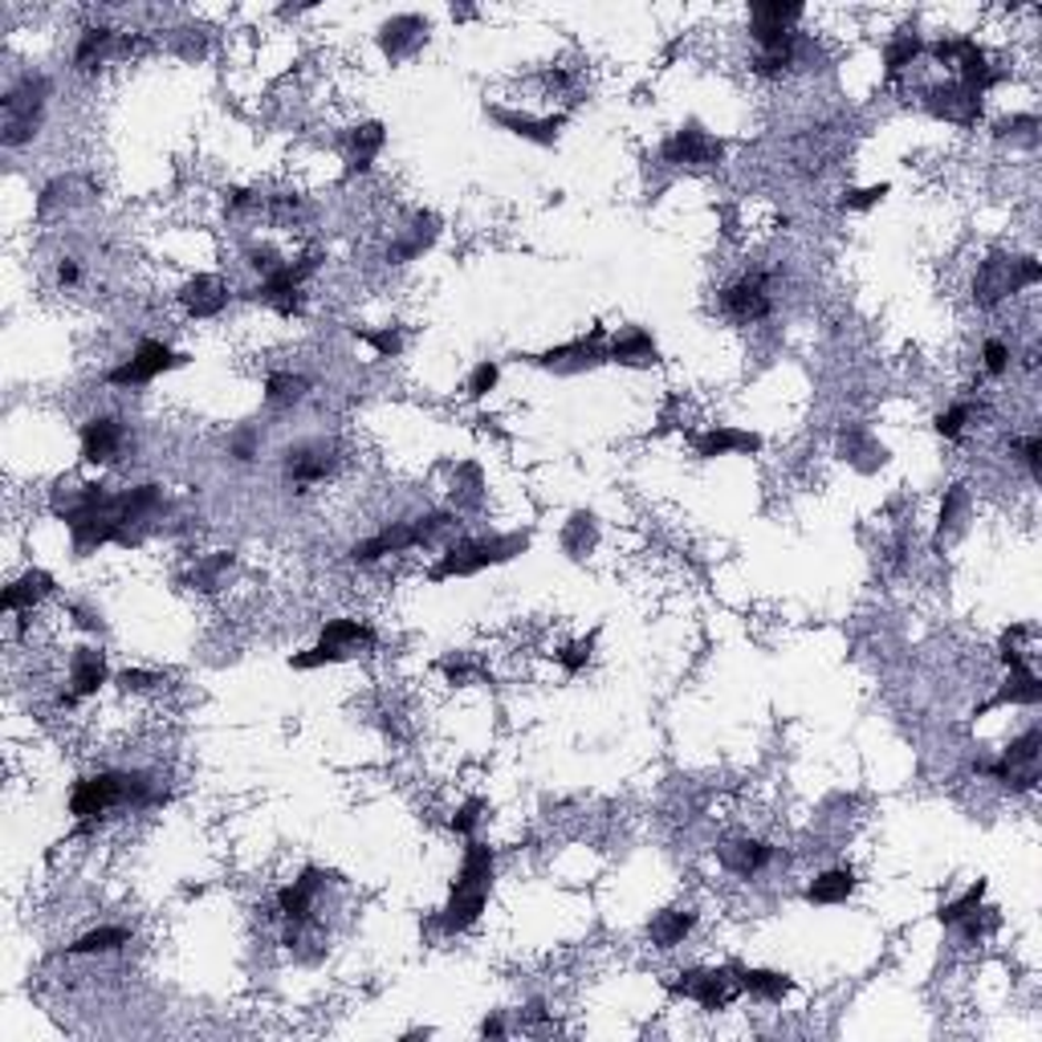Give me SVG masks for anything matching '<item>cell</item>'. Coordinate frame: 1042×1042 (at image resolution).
I'll list each match as a JSON object with an SVG mask.
<instances>
[{
  "label": "cell",
  "instance_id": "cell-1",
  "mask_svg": "<svg viewBox=\"0 0 1042 1042\" xmlns=\"http://www.w3.org/2000/svg\"><path fill=\"white\" fill-rule=\"evenodd\" d=\"M522 550H529V534H489V538H465L448 546L440 554V563L432 566V582H444V578H468L481 575L489 566H502L509 558H517Z\"/></svg>",
  "mask_w": 1042,
  "mask_h": 1042
},
{
  "label": "cell",
  "instance_id": "cell-2",
  "mask_svg": "<svg viewBox=\"0 0 1042 1042\" xmlns=\"http://www.w3.org/2000/svg\"><path fill=\"white\" fill-rule=\"evenodd\" d=\"M371 643H375V628H371V623H363V619H330L310 652L289 656V668L310 672V668H322V664H342V660H351L359 648H371Z\"/></svg>",
  "mask_w": 1042,
  "mask_h": 1042
},
{
  "label": "cell",
  "instance_id": "cell-3",
  "mask_svg": "<svg viewBox=\"0 0 1042 1042\" xmlns=\"http://www.w3.org/2000/svg\"><path fill=\"white\" fill-rule=\"evenodd\" d=\"M1042 281V265L1034 257H990L981 261L978 277H973V298L981 306H998L1005 293H1018L1026 286Z\"/></svg>",
  "mask_w": 1042,
  "mask_h": 1042
},
{
  "label": "cell",
  "instance_id": "cell-4",
  "mask_svg": "<svg viewBox=\"0 0 1042 1042\" xmlns=\"http://www.w3.org/2000/svg\"><path fill=\"white\" fill-rule=\"evenodd\" d=\"M131 786H135V774H123V770H102L94 778H82L70 794V815L94 823L111 806H131Z\"/></svg>",
  "mask_w": 1042,
  "mask_h": 1042
},
{
  "label": "cell",
  "instance_id": "cell-5",
  "mask_svg": "<svg viewBox=\"0 0 1042 1042\" xmlns=\"http://www.w3.org/2000/svg\"><path fill=\"white\" fill-rule=\"evenodd\" d=\"M45 94H50V82L45 78H21V86H13L4 94V143L9 147H21L38 135L41 111H45Z\"/></svg>",
  "mask_w": 1042,
  "mask_h": 1042
},
{
  "label": "cell",
  "instance_id": "cell-6",
  "mask_svg": "<svg viewBox=\"0 0 1042 1042\" xmlns=\"http://www.w3.org/2000/svg\"><path fill=\"white\" fill-rule=\"evenodd\" d=\"M184 363H188V354L172 351L167 342L143 339L126 363L106 371V383H114V388H143V383H152V379L167 375V371H176V367H184Z\"/></svg>",
  "mask_w": 1042,
  "mask_h": 1042
},
{
  "label": "cell",
  "instance_id": "cell-7",
  "mask_svg": "<svg viewBox=\"0 0 1042 1042\" xmlns=\"http://www.w3.org/2000/svg\"><path fill=\"white\" fill-rule=\"evenodd\" d=\"M925 50L937 58L941 65H957V82L966 90H973V94H986V90L998 82L1002 74H993L990 58H986V50H981L978 41L969 38H957V41H937V45H925Z\"/></svg>",
  "mask_w": 1042,
  "mask_h": 1042
},
{
  "label": "cell",
  "instance_id": "cell-8",
  "mask_svg": "<svg viewBox=\"0 0 1042 1042\" xmlns=\"http://www.w3.org/2000/svg\"><path fill=\"white\" fill-rule=\"evenodd\" d=\"M672 993L692 998L704 1014H716V1010H729V1005H733L741 986H737V978H733V969H684V973H677V981H672Z\"/></svg>",
  "mask_w": 1042,
  "mask_h": 1042
},
{
  "label": "cell",
  "instance_id": "cell-9",
  "mask_svg": "<svg viewBox=\"0 0 1042 1042\" xmlns=\"http://www.w3.org/2000/svg\"><path fill=\"white\" fill-rule=\"evenodd\" d=\"M660 159H664V164H684V167H716L725 159V143L709 135L704 126L689 123L664 138Z\"/></svg>",
  "mask_w": 1042,
  "mask_h": 1042
},
{
  "label": "cell",
  "instance_id": "cell-10",
  "mask_svg": "<svg viewBox=\"0 0 1042 1042\" xmlns=\"http://www.w3.org/2000/svg\"><path fill=\"white\" fill-rule=\"evenodd\" d=\"M603 327H595L587 334V339H575V342H563V347H554V351H541V354H526L534 367H546V371H558V375H578V371H587V367H599L607 363V347H603Z\"/></svg>",
  "mask_w": 1042,
  "mask_h": 1042
},
{
  "label": "cell",
  "instance_id": "cell-11",
  "mask_svg": "<svg viewBox=\"0 0 1042 1042\" xmlns=\"http://www.w3.org/2000/svg\"><path fill=\"white\" fill-rule=\"evenodd\" d=\"M721 310H725L733 322H762V318L774 310L766 274H745L741 281H733V286L721 293Z\"/></svg>",
  "mask_w": 1042,
  "mask_h": 1042
},
{
  "label": "cell",
  "instance_id": "cell-12",
  "mask_svg": "<svg viewBox=\"0 0 1042 1042\" xmlns=\"http://www.w3.org/2000/svg\"><path fill=\"white\" fill-rule=\"evenodd\" d=\"M489 118L497 126H505L509 135L526 138V143H538V147H554L566 126V114H541L538 118V114H517V111H505V106H489Z\"/></svg>",
  "mask_w": 1042,
  "mask_h": 1042
},
{
  "label": "cell",
  "instance_id": "cell-13",
  "mask_svg": "<svg viewBox=\"0 0 1042 1042\" xmlns=\"http://www.w3.org/2000/svg\"><path fill=\"white\" fill-rule=\"evenodd\" d=\"M925 106H929L937 118L957 126H973L981 118V94L966 90L961 82H949V86H937L925 94Z\"/></svg>",
  "mask_w": 1042,
  "mask_h": 1042
},
{
  "label": "cell",
  "instance_id": "cell-14",
  "mask_svg": "<svg viewBox=\"0 0 1042 1042\" xmlns=\"http://www.w3.org/2000/svg\"><path fill=\"white\" fill-rule=\"evenodd\" d=\"M126 444V427L114 420V415H94L82 424V461L86 465H106L123 453Z\"/></svg>",
  "mask_w": 1042,
  "mask_h": 1042
},
{
  "label": "cell",
  "instance_id": "cell-15",
  "mask_svg": "<svg viewBox=\"0 0 1042 1042\" xmlns=\"http://www.w3.org/2000/svg\"><path fill=\"white\" fill-rule=\"evenodd\" d=\"M322 884H327V871H322V867H306L293 884H286V888L277 891V912H281L289 925H306L310 912H314V896L322 891Z\"/></svg>",
  "mask_w": 1042,
  "mask_h": 1042
},
{
  "label": "cell",
  "instance_id": "cell-16",
  "mask_svg": "<svg viewBox=\"0 0 1042 1042\" xmlns=\"http://www.w3.org/2000/svg\"><path fill=\"white\" fill-rule=\"evenodd\" d=\"M692 448L697 456L713 461V456H737V453H762V436L757 432H745V427H709V432H697L692 436Z\"/></svg>",
  "mask_w": 1042,
  "mask_h": 1042
},
{
  "label": "cell",
  "instance_id": "cell-17",
  "mask_svg": "<svg viewBox=\"0 0 1042 1042\" xmlns=\"http://www.w3.org/2000/svg\"><path fill=\"white\" fill-rule=\"evenodd\" d=\"M427 41V21L424 17H391V21H383V29H379V50L388 53L391 62H400V58H407V53H415L420 45Z\"/></svg>",
  "mask_w": 1042,
  "mask_h": 1042
},
{
  "label": "cell",
  "instance_id": "cell-18",
  "mask_svg": "<svg viewBox=\"0 0 1042 1042\" xmlns=\"http://www.w3.org/2000/svg\"><path fill=\"white\" fill-rule=\"evenodd\" d=\"M485 905H489V888H453L448 905L440 908L436 925L444 932H465L481 920Z\"/></svg>",
  "mask_w": 1042,
  "mask_h": 1042
},
{
  "label": "cell",
  "instance_id": "cell-19",
  "mask_svg": "<svg viewBox=\"0 0 1042 1042\" xmlns=\"http://www.w3.org/2000/svg\"><path fill=\"white\" fill-rule=\"evenodd\" d=\"M179 302L192 318H216L228 306V286L213 274H196L179 289Z\"/></svg>",
  "mask_w": 1042,
  "mask_h": 1042
},
{
  "label": "cell",
  "instance_id": "cell-20",
  "mask_svg": "<svg viewBox=\"0 0 1042 1042\" xmlns=\"http://www.w3.org/2000/svg\"><path fill=\"white\" fill-rule=\"evenodd\" d=\"M607 363L652 367V363H660V347H656V339L643 327H628L607 342Z\"/></svg>",
  "mask_w": 1042,
  "mask_h": 1042
},
{
  "label": "cell",
  "instance_id": "cell-21",
  "mask_svg": "<svg viewBox=\"0 0 1042 1042\" xmlns=\"http://www.w3.org/2000/svg\"><path fill=\"white\" fill-rule=\"evenodd\" d=\"M334 468V456H330L327 444H298L286 453V477L298 481V485H310V481H322Z\"/></svg>",
  "mask_w": 1042,
  "mask_h": 1042
},
{
  "label": "cell",
  "instance_id": "cell-22",
  "mask_svg": "<svg viewBox=\"0 0 1042 1042\" xmlns=\"http://www.w3.org/2000/svg\"><path fill=\"white\" fill-rule=\"evenodd\" d=\"M855 871L852 867H830V871H823V876H815L811 884H806V905H818V908H827V905H847L852 900V891H855Z\"/></svg>",
  "mask_w": 1042,
  "mask_h": 1042
},
{
  "label": "cell",
  "instance_id": "cell-23",
  "mask_svg": "<svg viewBox=\"0 0 1042 1042\" xmlns=\"http://www.w3.org/2000/svg\"><path fill=\"white\" fill-rule=\"evenodd\" d=\"M721 864L729 867V871H737V876H757L762 867H770V859H774V847L762 839H729L721 843Z\"/></svg>",
  "mask_w": 1042,
  "mask_h": 1042
},
{
  "label": "cell",
  "instance_id": "cell-24",
  "mask_svg": "<svg viewBox=\"0 0 1042 1042\" xmlns=\"http://www.w3.org/2000/svg\"><path fill=\"white\" fill-rule=\"evenodd\" d=\"M53 590V575L50 570H25V575L17 578V582H9L4 587V595H0V607L4 611H33V607L45 599Z\"/></svg>",
  "mask_w": 1042,
  "mask_h": 1042
},
{
  "label": "cell",
  "instance_id": "cell-25",
  "mask_svg": "<svg viewBox=\"0 0 1042 1042\" xmlns=\"http://www.w3.org/2000/svg\"><path fill=\"white\" fill-rule=\"evenodd\" d=\"M741 993H754L762 1002H782L794 993L791 973H778V969H733Z\"/></svg>",
  "mask_w": 1042,
  "mask_h": 1042
},
{
  "label": "cell",
  "instance_id": "cell-26",
  "mask_svg": "<svg viewBox=\"0 0 1042 1042\" xmlns=\"http://www.w3.org/2000/svg\"><path fill=\"white\" fill-rule=\"evenodd\" d=\"M1042 701V684L1039 677L1026 668H1010V680H1005V689H998V697H990V701L981 704L973 716H986L990 709H1002V704H1039Z\"/></svg>",
  "mask_w": 1042,
  "mask_h": 1042
},
{
  "label": "cell",
  "instance_id": "cell-27",
  "mask_svg": "<svg viewBox=\"0 0 1042 1042\" xmlns=\"http://www.w3.org/2000/svg\"><path fill=\"white\" fill-rule=\"evenodd\" d=\"M106 656L99 648H78L74 660H70V684H74V697H94V692L106 684Z\"/></svg>",
  "mask_w": 1042,
  "mask_h": 1042
},
{
  "label": "cell",
  "instance_id": "cell-28",
  "mask_svg": "<svg viewBox=\"0 0 1042 1042\" xmlns=\"http://www.w3.org/2000/svg\"><path fill=\"white\" fill-rule=\"evenodd\" d=\"M383 143H388V131H383V123L354 126V131H351V155H347V176H354V172H371L375 155L383 152Z\"/></svg>",
  "mask_w": 1042,
  "mask_h": 1042
},
{
  "label": "cell",
  "instance_id": "cell-29",
  "mask_svg": "<svg viewBox=\"0 0 1042 1042\" xmlns=\"http://www.w3.org/2000/svg\"><path fill=\"white\" fill-rule=\"evenodd\" d=\"M493 864H497L493 847H485V843H477V839H468L465 859H461V876L453 879V888H489Z\"/></svg>",
  "mask_w": 1042,
  "mask_h": 1042
},
{
  "label": "cell",
  "instance_id": "cell-30",
  "mask_svg": "<svg viewBox=\"0 0 1042 1042\" xmlns=\"http://www.w3.org/2000/svg\"><path fill=\"white\" fill-rule=\"evenodd\" d=\"M697 929V912L692 908H668L652 920V941L656 949H677L689 932Z\"/></svg>",
  "mask_w": 1042,
  "mask_h": 1042
},
{
  "label": "cell",
  "instance_id": "cell-31",
  "mask_svg": "<svg viewBox=\"0 0 1042 1042\" xmlns=\"http://www.w3.org/2000/svg\"><path fill=\"white\" fill-rule=\"evenodd\" d=\"M920 53H925V41H920L917 33H900V38H891L888 45H884V74L900 78L908 65L917 62Z\"/></svg>",
  "mask_w": 1042,
  "mask_h": 1042
},
{
  "label": "cell",
  "instance_id": "cell-32",
  "mask_svg": "<svg viewBox=\"0 0 1042 1042\" xmlns=\"http://www.w3.org/2000/svg\"><path fill=\"white\" fill-rule=\"evenodd\" d=\"M123 945H131V932L118 929V925H102V929H90L82 932L74 945H70V953L86 957V953H114V949H123Z\"/></svg>",
  "mask_w": 1042,
  "mask_h": 1042
},
{
  "label": "cell",
  "instance_id": "cell-33",
  "mask_svg": "<svg viewBox=\"0 0 1042 1042\" xmlns=\"http://www.w3.org/2000/svg\"><path fill=\"white\" fill-rule=\"evenodd\" d=\"M306 391H310V379L289 375V371H274V375L265 379V400L274 403V407H293V403H302Z\"/></svg>",
  "mask_w": 1042,
  "mask_h": 1042
},
{
  "label": "cell",
  "instance_id": "cell-34",
  "mask_svg": "<svg viewBox=\"0 0 1042 1042\" xmlns=\"http://www.w3.org/2000/svg\"><path fill=\"white\" fill-rule=\"evenodd\" d=\"M432 240H436V216H415V228L400 240V245H391L388 257L395 265H403V261H412V257H420Z\"/></svg>",
  "mask_w": 1042,
  "mask_h": 1042
},
{
  "label": "cell",
  "instance_id": "cell-35",
  "mask_svg": "<svg viewBox=\"0 0 1042 1042\" xmlns=\"http://www.w3.org/2000/svg\"><path fill=\"white\" fill-rule=\"evenodd\" d=\"M986 888H990L986 879H978V884H969V888L961 891V896H957L953 905H941V912H937V920H941V925H949V929H957L961 920H969V917H973V912H978L981 905H986Z\"/></svg>",
  "mask_w": 1042,
  "mask_h": 1042
},
{
  "label": "cell",
  "instance_id": "cell-36",
  "mask_svg": "<svg viewBox=\"0 0 1042 1042\" xmlns=\"http://www.w3.org/2000/svg\"><path fill=\"white\" fill-rule=\"evenodd\" d=\"M114 41V29L111 25H90L86 33H82V41H78V50H74V65L78 70H90V65L99 62V53L106 50Z\"/></svg>",
  "mask_w": 1042,
  "mask_h": 1042
},
{
  "label": "cell",
  "instance_id": "cell-37",
  "mask_svg": "<svg viewBox=\"0 0 1042 1042\" xmlns=\"http://www.w3.org/2000/svg\"><path fill=\"white\" fill-rule=\"evenodd\" d=\"M563 546L575 554V558H582V554L595 546V517H590V514H575V517H570V526H566V534H563Z\"/></svg>",
  "mask_w": 1042,
  "mask_h": 1042
},
{
  "label": "cell",
  "instance_id": "cell-38",
  "mask_svg": "<svg viewBox=\"0 0 1042 1042\" xmlns=\"http://www.w3.org/2000/svg\"><path fill=\"white\" fill-rule=\"evenodd\" d=\"M966 505H969V493H966V485H949L945 489V502H941V517H937V541L949 534V529L957 526V517L966 514Z\"/></svg>",
  "mask_w": 1042,
  "mask_h": 1042
},
{
  "label": "cell",
  "instance_id": "cell-39",
  "mask_svg": "<svg viewBox=\"0 0 1042 1042\" xmlns=\"http://www.w3.org/2000/svg\"><path fill=\"white\" fill-rule=\"evenodd\" d=\"M794 21H803V4H754V25L791 29Z\"/></svg>",
  "mask_w": 1042,
  "mask_h": 1042
},
{
  "label": "cell",
  "instance_id": "cell-40",
  "mask_svg": "<svg viewBox=\"0 0 1042 1042\" xmlns=\"http://www.w3.org/2000/svg\"><path fill=\"white\" fill-rule=\"evenodd\" d=\"M354 334H359L363 342H371V347H375L383 359H395V354L403 351V339H400V330H395V327H383V330H359V327H354Z\"/></svg>",
  "mask_w": 1042,
  "mask_h": 1042
},
{
  "label": "cell",
  "instance_id": "cell-41",
  "mask_svg": "<svg viewBox=\"0 0 1042 1042\" xmlns=\"http://www.w3.org/2000/svg\"><path fill=\"white\" fill-rule=\"evenodd\" d=\"M497 379H502V367L493 363V359L477 363L473 367V375H468V395H473V400H485V395L497 388Z\"/></svg>",
  "mask_w": 1042,
  "mask_h": 1042
},
{
  "label": "cell",
  "instance_id": "cell-42",
  "mask_svg": "<svg viewBox=\"0 0 1042 1042\" xmlns=\"http://www.w3.org/2000/svg\"><path fill=\"white\" fill-rule=\"evenodd\" d=\"M973 415V403H953L949 412L937 415V432H941L945 440H961V432H966V420Z\"/></svg>",
  "mask_w": 1042,
  "mask_h": 1042
},
{
  "label": "cell",
  "instance_id": "cell-43",
  "mask_svg": "<svg viewBox=\"0 0 1042 1042\" xmlns=\"http://www.w3.org/2000/svg\"><path fill=\"white\" fill-rule=\"evenodd\" d=\"M888 196V184H871V188H855V192H843L839 208H847V213H864V208H876L879 200Z\"/></svg>",
  "mask_w": 1042,
  "mask_h": 1042
},
{
  "label": "cell",
  "instance_id": "cell-44",
  "mask_svg": "<svg viewBox=\"0 0 1042 1042\" xmlns=\"http://www.w3.org/2000/svg\"><path fill=\"white\" fill-rule=\"evenodd\" d=\"M590 648H595V636H587V640H575L570 648H563V652H558V664H563L566 672L575 677V672H582V668L590 664Z\"/></svg>",
  "mask_w": 1042,
  "mask_h": 1042
},
{
  "label": "cell",
  "instance_id": "cell-45",
  "mask_svg": "<svg viewBox=\"0 0 1042 1042\" xmlns=\"http://www.w3.org/2000/svg\"><path fill=\"white\" fill-rule=\"evenodd\" d=\"M481 811H485V803H481V798H468V803L453 815V830H456V835L473 839V830H477V823H481Z\"/></svg>",
  "mask_w": 1042,
  "mask_h": 1042
},
{
  "label": "cell",
  "instance_id": "cell-46",
  "mask_svg": "<svg viewBox=\"0 0 1042 1042\" xmlns=\"http://www.w3.org/2000/svg\"><path fill=\"white\" fill-rule=\"evenodd\" d=\"M981 359H986V371L998 379V375H1005V367H1010V347H1005L1002 339H990L981 347Z\"/></svg>",
  "mask_w": 1042,
  "mask_h": 1042
},
{
  "label": "cell",
  "instance_id": "cell-47",
  "mask_svg": "<svg viewBox=\"0 0 1042 1042\" xmlns=\"http://www.w3.org/2000/svg\"><path fill=\"white\" fill-rule=\"evenodd\" d=\"M114 684H118L123 692H143V689L164 684V677H155V672H138V668H126V672H118V677H114Z\"/></svg>",
  "mask_w": 1042,
  "mask_h": 1042
},
{
  "label": "cell",
  "instance_id": "cell-48",
  "mask_svg": "<svg viewBox=\"0 0 1042 1042\" xmlns=\"http://www.w3.org/2000/svg\"><path fill=\"white\" fill-rule=\"evenodd\" d=\"M233 566V554H216L213 563H204L200 566V582H204V590H216V578H220V570H228Z\"/></svg>",
  "mask_w": 1042,
  "mask_h": 1042
},
{
  "label": "cell",
  "instance_id": "cell-49",
  "mask_svg": "<svg viewBox=\"0 0 1042 1042\" xmlns=\"http://www.w3.org/2000/svg\"><path fill=\"white\" fill-rule=\"evenodd\" d=\"M233 456L249 465L252 456H257V432H237V436H233Z\"/></svg>",
  "mask_w": 1042,
  "mask_h": 1042
},
{
  "label": "cell",
  "instance_id": "cell-50",
  "mask_svg": "<svg viewBox=\"0 0 1042 1042\" xmlns=\"http://www.w3.org/2000/svg\"><path fill=\"white\" fill-rule=\"evenodd\" d=\"M1018 453H1022V461H1026V468L1039 477V456H1042V440L1039 436H1026L1022 444H1018Z\"/></svg>",
  "mask_w": 1042,
  "mask_h": 1042
},
{
  "label": "cell",
  "instance_id": "cell-51",
  "mask_svg": "<svg viewBox=\"0 0 1042 1042\" xmlns=\"http://www.w3.org/2000/svg\"><path fill=\"white\" fill-rule=\"evenodd\" d=\"M249 265H252V269H261L265 277L274 274V269H281V265H277V252H274V249H252V252H249Z\"/></svg>",
  "mask_w": 1042,
  "mask_h": 1042
},
{
  "label": "cell",
  "instance_id": "cell-52",
  "mask_svg": "<svg viewBox=\"0 0 1042 1042\" xmlns=\"http://www.w3.org/2000/svg\"><path fill=\"white\" fill-rule=\"evenodd\" d=\"M78 277H82V269H78V261H70V257H65V261L58 265V281H62V286H74Z\"/></svg>",
  "mask_w": 1042,
  "mask_h": 1042
},
{
  "label": "cell",
  "instance_id": "cell-53",
  "mask_svg": "<svg viewBox=\"0 0 1042 1042\" xmlns=\"http://www.w3.org/2000/svg\"><path fill=\"white\" fill-rule=\"evenodd\" d=\"M481 1034H493V1039H502V1034H505V1022H502V1018H489V1022L481 1026Z\"/></svg>",
  "mask_w": 1042,
  "mask_h": 1042
}]
</instances>
